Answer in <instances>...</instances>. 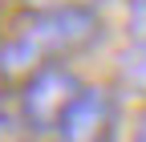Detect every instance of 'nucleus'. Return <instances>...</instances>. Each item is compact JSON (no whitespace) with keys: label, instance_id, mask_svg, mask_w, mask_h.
Masks as SVG:
<instances>
[{"label":"nucleus","instance_id":"5","mask_svg":"<svg viewBox=\"0 0 146 142\" xmlns=\"http://www.w3.org/2000/svg\"><path fill=\"white\" fill-rule=\"evenodd\" d=\"M126 41L146 49V0H126Z\"/></svg>","mask_w":146,"mask_h":142},{"label":"nucleus","instance_id":"2","mask_svg":"<svg viewBox=\"0 0 146 142\" xmlns=\"http://www.w3.org/2000/svg\"><path fill=\"white\" fill-rule=\"evenodd\" d=\"M81 90L85 81L73 73V65H45L33 77H25L16 85V114L29 138H53V130L61 126V118L69 114Z\"/></svg>","mask_w":146,"mask_h":142},{"label":"nucleus","instance_id":"3","mask_svg":"<svg viewBox=\"0 0 146 142\" xmlns=\"http://www.w3.org/2000/svg\"><path fill=\"white\" fill-rule=\"evenodd\" d=\"M118 126H122L118 94L110 85H89L85 81V90L69 106L61 126L53 130V142H118Z\"/></svg>","mask_w":146,"mask_h":142},{"label":"nucleus","instance_id":"1","mask_svg":"<svg viewBox=\"0 0 146 142\" xmlns=\"http://www.w3.org/2000/svg\"><path fill=\"white\" fill-rule=\"evenodd\" d=\"M106 37L98 8H41L21 12L0 37V85H21L45 65H69Z\"/></svg>","mask_w":146,"mask_h":142},{"label":"nucleus","instance_id":"4","mask_svg":"<svg viewBox=\"0 0 146 142\" xmlns=\"http://www.w3.org/2000/svg\"><path fill=\"white\" fill-rule=\"evenodd\" d=\"M118 73L126 85H134V90H146V49H126L122 61H118Z\"/></svg>","mask_w":146,"mask_h":142},{"label":"nucleus","instance_id":"7","mask_svg":"<svg viewBox=\"0 0 146 142\" xmlns=\"http://www.w3.org/2000/svg\"><path fill=\"white\" fill-rule=\"evenodd\" d=\"M102 0H21L25 12H41V8H98Z\"/></svg>","mask_w":146,"mask_h":142},{"label":"nucleus","instance_id":"6","mask_svg":"<svg viewBox=\"0 0 146 142\" xmlns=\"http://www.w3.org/2000/svg\"><path fill=\"white\" fill-rule=\"evenodd\" d=\"M21 138H29V130H25L21 114H16V106L12 110L0 106V142H21Z\"/></svg>","mask_w":146,"mask_h":142},{"label":"nucleus","instance_id":"8","mask_svg":"<svg viewBox=\"0 0 146 142\" xmlns=\"http://www.w3.org/2000/svg\"><path fill=\"white\" fill-rule=\"evenodd\" d=\"M130 142H146V106L138 110V118H134V126H130Z\"/></svg>","mask_w":146,"mask_h":142}]
</instances>
